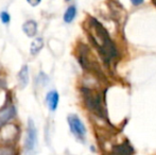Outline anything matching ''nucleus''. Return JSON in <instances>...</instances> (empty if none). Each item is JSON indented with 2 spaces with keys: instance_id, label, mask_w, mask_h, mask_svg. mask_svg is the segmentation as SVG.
Returning <instances> with one entry per match:
<instances>
[{
  "instance_id": "nucleus-7",
  "label": "nucleus",
  "mask_w": 156,
  "mask_h": 155,
  "mask_svg": "<svg viewBox=\"0 0 156 155\" xmlns=\"http://www.w3.org/2000/svg\"><path fill=\"white\" fill-rule=\"evenodd\" d=\"M58 100H60V96L56 90H51L47 93V97H46V103H47L48 107L51 112L56 111L58 105Z\"/></svg>"
},
{
  "instance_id": "nucleus-14",
  "label": "nucleus",
  "mask_w": 156,
  "mask_h": 155,
  "mask_svg": "<svg viewBox=\"0 0 156 155\" xmlns=\"http://www.w3.org/2000/svg\"><path fill=\"white\" fill-rule=\"evenodd\" d=\"M27 1H28V3H29L30 5H32V6H37L39 3H41V0H27Z\"/></svg>"
},
{
  "instance_id": "nucleus-1",
  "label": "nucleus",
  "mask_w": 156,
  "mask_h": 155,
  "mask_svg": "<svg viewBox=\"0 0 156 155\" xmlns=\"http://www.w3.org/2000/svg\"><path fill=\"white\" fill-rule=\"evenodd\" d=\"M88 37L105 62H111L117 55V50L105 28L97 19L89 18L87 23Z\"/></svg>"
},
{
  "instance_id": "nucleus-13",
  "label": "nucleus",
  "mask_w": 156,
  "mask_h": 155,
  "mask_svg": "<svg viewBox=\"0 0 156 155\" xmlns=\"http://www.w3.org/2000/svg\"><path fill=\"white\" fill-rule=\"evenodd\" d=\"M0 19H1V21L4 23V25H8V23L11 21V15L9 14L8 12L3 11V12L0 13Z\"/></svg>"
},
{
  "instance_id": "nucleus-9",
  "label": "nucleus",
  "mask_w": 156,
  "mask_h": 155,
  "mask_svg": "<svg viewBox=\"0 0 156 155\" xmlns=\"http://www.w3.org/2000/svg\"><path fill=\"white\" fill-rule=\"evenodd\" d=\"M37 23L33 19H29V20L25 21L23 25V31L29 37H34L37 34Z\"/></svg>"
},
{
  "instance_id": "nucleus-12",
  "label": "nucleus",
  "mask_w": 156,
  "mask_h": 155,
  "mask_svg": "<svg viewBox=\"0 0 156 155\" xmlns=\"http://www.w3.org/2000/svg\"><path fill=\"white\" fill-rule=\"evenodd\" d=\"M0 155H15V150L11 147H0Z\"/></svg>"
},
{
  "instance_id": "nucleus-10",
  "label": "nucleus",
  "mask_w": 156,
  "mask_h": 155,
  "mask_svg": "<svg viewBox=\"0 0 156 155\" xmlns=\"http://www.w3.org/2000/svg\"><path fill=\"white\" fill-rule=\"evenodd\" d=\"M44 46H45L44 38L43 37H36L31 43V46H30V53H31L32 55H37V54L41 51V49L44 48Z\"/></svg>"
},
{
  "instance_id": "nucleus-6",
  "label": "nucleus",
  "mask_w": 156,
  "mask_h": 155,
  "mask_svg": "<svg viewBox=\"0 0 156 155\" xmlns=\"http://www.w3.org/2000/svg\"><path fill=\"white\" fill-rule=\"evenodd\" d=\"M17 80H18V86L20 89H23L29 84V67L28 65H23L21 69L19 70L17 75Z\"/></svg>"
},
{
  "instance_id": "nucleus-5",
  "label": "nucleus",
  "mask_w": 156,
  "mask_h": 155,
  "mask_svg": "<svg viewBox=\"0 0 156 155\" xmlns=\"http://www.w3.org/2000/svg\"><path fill=\"white\" fill-rule=\"evenodd\" d=\"M16 116V108L13 104H8L0 110V129Z\"/></svg>"
},
{
  "instance_id": "nucleus-3",
  "label": "nucleus",
  "mask_w": 156,
  "mask_h": 155,
  "mask_svg": "<svg viewBox=\"0 0 156 155\" xmlns=\"http://www.w3.org/2000/svg\"><path fill=\"white\" fill-rule=\"evenodd\" d=\"M67 121L69 124L70 131L74 135V137L80 141H84L85 136H86V128L82 120L80 119V117L78 115L71 114L67 117Z\"/></svg>"
},
{
  "instance_id": "nucleus-11",
  "label": "nucleus",
  "mask_w": 156,
  "mask_h": 155,
  "mask_svg": "<svg viewBox=\"0 0 156 155\" xmlns=\"http://www.w3.org/2000/svg\"><path fill=\"white\" fill-rule=\"evenodd\" d=\"M76 16V5H70L69 8L66 10L65 14H64V21L66 23H71L74 20Z\"/></svg>"
},
{
  "instance_id": "nucleus-15",
  "label": "nucleus",
  "mask_w": 156,
  "mask_h": 155,
  "mask_svg": "<svg viewBox=\"0 0 156 155\" xmlns=\"http://www.w3.org/2000/svg\"><path fill=\"white\" fill-rule=\"evenodd\" d=\"M144 0H131V2L134 4V5H140V4L144 3Z\"/></svg>"
},
{
  "instance_id": "nucleus-4",
  "label": "nucleus",
  "mask_w": 156,
  "mask_h": 155,
  "mask_svg": "<svg viewBox=\"0 0 156 155\" xmlns=\"http://www.w3.org/2000/svg\"><path fill=\"white\" fill-rule=\"evenodd\" d=\"M37 146V130L32 119H29L27 126V135L25 140L26 153L31 154L34 152L35 147Z\"/></svg>"
},
{
  "instance_id": "nucleus-16",
  "label": "nucleus",
  "mask_w": 156,
  "mask_h": 155,
  "mask_svg": "<svg viewBox=\"0 0 156 155\" xmlns=\"http://www.w3.org/2000/svg\"><path fill=\"white\" fill-rule=\"evenodd\" d=\"M66 1H70V0H66Z\"/></svg>"
},
{
  "instance_id": "nucleus-8",
  "label": "nucleus",
  "mask_w": 156,
  "mask_h": 155,
  "mask_svg": "<svg viewBox=\"0 0 156 155\" xmlns=\"http://www.w3.org/2000/svg\"><path fill=\"white\" fill-rule=\"evenodd\" d=\"M134 152V149L129 141L121 143V145L117 146L113 149V151L111 152L109 155H132Z\"/></svg>"
},
{
  "instance_id": "nucleus-2",
  "label": "nucleus",
  "mask_w": 156,
  "mask_h": 155,
  "mask_svg": "<svg viewBox=\"0 0 156 155\" xmlns=\"http://www.w3.org/2000/svg\"><path fill=\"white\" fill-rule=\"evenodd\" d=\"M82 95L88 110L97 114L98 116L104 117V110L101 104L100 96L96 91H93L89 88H82Z\"/></svg>"
}]
</instances>
